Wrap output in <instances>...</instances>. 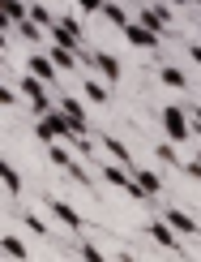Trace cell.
<instances>
[{"label": "cell", "instance_id": "obj_1", "mask_svg": "<svg viewBox=\"0 0 201 262\" xmlns=\"http://www.w3.org/2000/svg\"><path fill=\"white\" fill-rule=\"evenodd\" d=\"M35 134H39V142H43V146H52V142H73L77 134H86V129L77 125L73 116H64L60 107H56V112H47V116H39Z\"/></svg>", "mask_w": 201, "mask_h": 262}, {"label": "cell", "instance_id": "obj_2", "mask_svg": "<svg viewBox=\"0 0 201 262\" xmlns=\"http://www.w3.org/2000/svg\"><path fill=\"white\" fill-rule=\"evenodd\" d=\"M163 129H167V142H188L193 121H188L184 107H163Z\"/></svg>", "mask_w": 201, "mask_h": 262}, {"label": "cell", "instance_id": "obj_3", "mask_svg": "<svg viewBox=\"0 0 201 262\" xmlns=\"http://www.w3.org/2000/svg\"><path fill=\"white\" fill-rule=\"evenodd\" d=\"M120 35H124L133 48H146V52H154V48L163 43V35H154L146 21H124V26H120Z\"/></svg>", "mask_w": 201, "mask_h": 262}, {"label": "cell", "instance_id": "obj_4", "mask_svg": "<svg viewBox=\"0 0 201 262\" xmlns=\"http://www.w3.org/2000/svg\"><path fill=\"white\" fill-rule=\"evenodd\" d=\"M52 39L60 43V48H69V52H82V26H77L73 17H60L52 26Z\"/></svg>", "mask_w": 201, "mask_h": 262}, {"label": "cell", "instance_id": "obj_5", "mask_svg": "<svg viewBox=\"0 0 201 262\" xmlns=\"http://www.w3.org/2000/svg\"><path fill=\"white\" fill-rule=\"evenodd\" d=\"M146 232L167 249V254H184V249H180V236H175V228L167 224V220H150V224H146Z\"/></svg>", "mask_w": 201, "mask_h": 262}, {"label": "cell", "instance_id": "obj_6", "mask_svg": "<svg viewBox=\"0 0 201 262\" xmlns=\"http://www.w3.org/2000/svg\"><path fill=\"white\" fill-rule=\"evenodd\" d=\"M86 64H90V69H94L107 86H116V82H120V60H116V56H107V52H94V56H86Z\"/></svg>", "mask_w": 201, "mask_h": 262}, {"label": "cell", "instance_id": "obj_7", "mask_svg": "<svg viewBox=\"0 0 201 262\" xmlns=\"http://www.w3.org/2000/svg\"><path fill=\"white\" fill-rule=\"evenodd\" d=\"M26 73L43 78L47 86H56V82H60V69H56V60H52V56H35V52L26 56Z\"/></svg>", "mask_w": 201, "mask_h": 262}, {"label": "cell", "instance_id": "obj_8", "mask_svg": "<svg viewBox=\"0 0 201 262\" xmlns=\"http://www.w3.org/2000/svg\"><path fill=\"white\" fill-rule=\"evenodd\" d=\"M163 220L171 224V228H175L180 236H197V232H201V224H197V220H193L188 211H180V206H167V211H163Z\"/></svg>", "mask_w": 201, "mask_h": 262}, {"label": "cell", "instance_id": "obj_9", "mask_svg": "<svg viewBox=\"0 0 201 262\" xmlns=\"http://www.w3.org/2000/svg\"><path fill=\"white\" fill-rule=\"evenodd\" d=\"M52 215H56L64 228H69V232H82V228H86V220L77 215V206H69L64 198H52Z\"/></svg>", "mask_w": 201, "mask_h": 262}, {"label": "cell", "instance_id": "obj_10", "mask_svg": "<svg viewBox=\"0 0 201 262\" xmlns=\"http://www.w3.org/2000/svg\"><path fill=\"white\" fill-rule=\"evenodd\" d=\"M137 17L146 21V26L154 30V35H167V21H171V9H167V5H150V9H141Z\"/></svg>", "mask_w": 201, "mask_h": 262}, {"label": "cell", "instance_id": "obj_11", "mask_svg": "<svg viewBox=\"0 0 201 262\" xmlns=\"http://www.w3.org/2000/svg\"><path fill=\"white\" fill-rule=\"evenodd\" d=\"M129 172H133V177H137V185H141V189H146V193H150V198H154V193H163V181H159V177H154V172H150V168H141V163H133V168H129Z\"/></svg>", "mask_w": 201, "mask_h": 262}, {"label": "cell", "instance_id": "obj_12", "mask_svg": "<svg viewBox=\"0 0 201 262\" xmlns=\"http://www.w3.org/2000/svg\"><path fill=\"white\" fill-rule=\"evenodd\" d=\"M98 142H103V146L111 150V159H116V163H124V168H133V150H129V146H124V142H120V138H111V134H103Z\"/></svg>", "mask_w": 201, "mask_h": 262}, {"label": "cell", "instance_id": "obj_13", "mask_svg": "<svg viewBox=\"0 0 201 262\" xmlns=\"http://www.w3.org/2000/svg\"><path fill=\"white\" fill-rule=\"evenodd\" d=\"M82 91H86V99H90V103H98V107H103V103L111 99L107 82H98V78H86V82H82Z\"/></svg>", "mask_w": 201, "mask_h": 262}, {"label": "cell", "instance_id": "obj_14", "mask_svg": "<svg viewBox=\"0 0 201 262\" xmlns=\"http://www.w3.org/2000/svg\"><path fill=\"white\" fill-rule=\"evenodd\" d=\"M56 107H60L64 116H73V121H77V125L86 129V103H82V99H73V95H64V99L56 103Z\"/></svg>", "mask_w": 201, "mask_h": 262}, {"label": "cell", "instance_id": "obj_15", "mask_svg": "<svg viewBox=\"0 0 201 262\" xmlns=\"http://www.w3.org/2000/svg\"><path fill=\"white\" fill-rule=\"evenodd\" d=\"M0 245H5V254L13 258V262H30V249L21 245V236H13V232H5V241H0Z\"/></svg>", "mask_w": 201, "mask_h": 262}, {"label": "cell", "instance_id": "obj_16", "mask_svg": "<svg viewBox=\"0 0 201 262\" xmlns=\"http://www.w3.org/2000/svg\"><path fill=\"white\" fill-rule=\"evenodd\" d=\"M47 56L56 60V69H60V73H69V69H77V52H69V48H60V43H56V48L47 52Z\"/></svg>", "mask_w": 201, "mask_h": 262}, {"label": "cell", "instance_id": "obj_17", "mask_svg": "<svg viewBox=\"0 0 201 262\" xmlns=\"http://www.w3.org/2000/svg\"><path fill=\"white\" fill-rule=\"evenodd\" d=\"M30 9L21 5V0H5V26H17V21H26Z\"/></svg>", "mask_w": 201, "mask_h": 262}, {"label": "cell", "instance_id": "obj_18", "mask_svg": "<svg viewBox=\"0 0 201 262\" xmlns=\"http://www.w3.org/2000/svg\"><path fill=\"white\" fill-rule=\"evenodd\" d=\"M0 181H5V193H21V177H17V168L13 163H0Z\"/></svg>", "mask_w": 201, "mask_h": 262}, {"label": "cell", "instance_id": "obj_19", "mask_svg": "<svg viewBox=\"0 0 201 262\" xmlns=\"http://www.w3.org/2000/svg\"><path fill=\"white\" fill-rule=\"evenodd\" d=\"M154 159H163V163H171V168H184V159L175 155V142H159V146H154Z\"/></svg>", "mask_w": 201, "mask_h": 262}, {"label": "cell", "instance_id": "obj_20", "mask_svg": "<svg viewBox=\"0 0 201 262\" xmlns=\"http://www.w3.org/2000/svg\"><path fill=\"white\" fill-rule=\"evenodd\" d=\"M159 78H163V86H171V91H184V73L180 69H171V64H163V69H159Z\"/></svg>", "mask_w": 201, "mask_h": 262}, {"label": "cell", "instance_id": "obj_21", "mask_svg": "<svg viewBox=\"0 0 201 262\" xmlns=\"http://www.w3.org/2000/svg\"><path fill=\"white\" fill-rule=\"evenodd\" d=\"M17 35L26 39L30 48H35V43H39V21H35V17H26V21H17Z\"/></svg>", "mask_w": 201, "mask_h": 262}, {"label": "cell", "instance_id": "obj_22", "mask_svg": "<svg viewBox=\"0 0 201 262\" xmlns=\"http://www.w3.org/2000/svg\"><path fill=\"white\" fill-rule=\"evenodd\" d=\"M103 17L111 21V26H124V21H129V13H124V9H120V5H111V0L103 5Z\"/></svg>", "mask_w": 201, "mask_h": 262}, {"label": "cell", "instance_id": "obj_23", "mask_svg": "<svg viewBox=\"0 0 201 262\" xmlns=\"http://www.w3.org/2000/svg\"><path fill=\"white\" fill-rule=\"evenodd\" d=\"M30 17H35V21H39V26H47V30L56 26V17L47 13V5H30Z\"/></svg>", "mask_w": 201, "mask_h": 262}, {"label": "cell", "instance_id": "obj_24", "mask_svg": "<svg viewBox=\"0 0 201 262\" xmlns=\"http://www.w3.org/2000/svg\"><path fill=\"white\" fill-rule=\"evenodd\" d=\"M82 258H86V262H107V258H103V249L90 245V241H82Z\"/></svg>", "mask_w": 201, "mask_h": 262}, {"label": "cell", "instance_id": "obj_25", "mask_svg": "<svg viewBox=\"0 0 201 262\" xmlns=\"http://www.w3.org/2000/svg\"><path fill=\"white\" fill-rule=\"evenodd\" d=\"M26 228H30V232H39V236H47V224H43L35 211H26Z\"/></svg>", "mask_w": 201, "mask_h": 262}, {"label": "cell", "instance_id": "obj_26", "mask_svg": "<svg viewBox=\"0 0 201 262\" xmlns=\"http://www.w3.org/2000/svg\"><path fill=\"white\" fill-rule=\"evenodd\" d=\"M103 5H107V0H77L82 13H103Z\"/></svg>", "mask_w": 201, "mask_h": 262}, {"label": "cell", "instance_id": "obj_27", "mask_svg": "<svg viewBox=\"0 0 201 262\" xmlns=\"http://www.w3.org/2000/svg\"><path fill=\"white\" fill-rule=\"evenodd\" d=\"M17 91H21V86H17ZM17 91H13V86H0V103L13 107V103H17Z\"/></svg>", "mask_w": 201, "mask_h": 262}, {"label": "cell", "instance_id": "obj_28", "mask_svg": "<svg viewBox=\"0 0 201 262\" xmlns=\"http://www.w3.org/2000/svg\"><path fill=\"white\" fill-rule=\"evenodd\" d=\"M180 172H184L188 181H201V163H188V159H184V168H180Z\"/></svg>", "mask_w": 201, "mask_h": 262}, {"label": "cell", "instance_id": "obj_29", "mask_svg": "<svg viewBox=\"0 0 201 262\" xmlns=\"http://www.w3.org/2000/svg\"><path fill=\"white\" fill-rule=\"evenodd\" d=\"M188 121H193V134H201V103L193 107V112H188Z\"/></svg>", "mask_w": 201, "mask_h": 262}, {"label": "cell", "instance_id": "obj_30", "mask_svg": "<svg viewBox=\"0 0 201 262\" xmlns=\"http://www.w3.org/2000/svg\"><path fill=\"white\" fill-rule=\"evenodd\" d=\"M188 56H193V64H201V43H193V48H188Z\"/></svg>", "mask_w": 201, "mask_h": 262}, {"label": "cell", "instance_id": "obj_31", "mask_svg": "<svg viewBox=\"0 0 201 262\" xmlns=\"http://www.w3.org/2000/svg\"><path fill=\"white\" fill-rule=\"evenodd\" d=\"M167 5H188V0H167Z\"/></svg>", "mask_w": 201, "mask_h": 262}, {"label": "cell", "instance_id": "obj_32", "mask_svg": "<svg viewBox=\"0 0 201 262\" xmlns=\"http://www.w3.org/2000/svg\"><path fill=\"white\" fill-rule=\"evenodd\" d=\"M193 5H197V9H201V0H193Z\"/></svg>", "mask_w": 201, "mask_h": 262}]
</instances>
